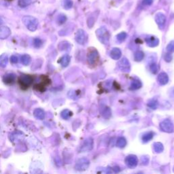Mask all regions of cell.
Wrapping results in <instances>:
<instances>
[{"label": "cell", "mask_w": 174, "mask_h": 174, "mask_svg": "<svg viewBox=\"0 0 174 174\" xmlns=\"http://www.w3.org/2000/svg\"><path fill=\"white\" fill-rule=\"evenodd\" d=\"M86 32L82 29H78L76 33V36H75V39L79 44L83 45L86 42Z\"/></svg>", "instance_id": "obj_8"}, {"label": "cell", "mask_w": 174, "mask_h": 174, "mask_svg": "<svg viewBox=\"0 0 174 174\" xmlns=\"http://www.w3.org/2000/svg\"><path fill=\"white\" fill-rule=\"evenodd\" d=\"M2 23H3V20H2V19L1 18H0V26L2 25Z\"/></svg>", "instance_id": "obj_44"}, {"label": "cell", "mask_w": 174, "mask_h": 174, "mask_svg": "<svg viewBox=\"0 0 174 174\" xmlns=\"http://www.w3.org/2000/svg\"><path fill=\"white\" fill-rule=\"evenodd\" d=\"M150 72H151L152 74H156L158 72V67H157V65L155 63H151L150 65Z\"/></svg>", "instance_id": "obj_35"}, {"label": "cell", "mask_w": 174, "mask_h": 174, "mask_svg": "<svg viewBox=\"0 0 174 174\" xmlns=\"http://www.w3.org/2000/svg\"><path fill=\"white\" fill-rule=\"evenodd\" d=\"M72 116V112L67 109L63 110L61 113V118L64 120L69 119Z\"/></svg>", "instance_id": "obj_25"}, {"label": "cell", "mask_w": 174, "mask_h": 174, "mask_svg": "<svg viewBox=\"0 0 174 174\" xmlns=\"http://www.w3.org/2000/svg\"><path fill=\"white\" fill-rule=\"evenodd\" d=\"M34 115L37 119L42 121L45 118V112L42 108H36L34 111Z\"/></svg>", "instance_id": "obj_17"}, {"label": "cell", "mask_w": 174, "mask_h": 174, "mask_svg": "<svg viewBox=\"0 0 174 174\" xmlns=\"http://www.w3.org/2000/svg\"><path fill=\"white\" fill-rule=\"evenodd\" d=\"M99 53L95 48H88L87 53V62L90 65H95L99 61Z\"/></svg>", "instance_id": "obj_3"}, {"label": "cell", "mask_w": 174, "mask_h": 174, "mask_svg": "<svg viewBox=\"0 0 174 174\" xmlns=\"http://www.w3.org/2000/svg\"><path fill=\"white\" fill-rule=\"evenodd\" d=\"M171 59H172V56H171V55H170L169 53L165 54V55H164V60H165V61L170 62Z\"/></svg>", "instance_id": "obj_38"}, {"label": "cell", "mask_w": 174, "mask_h": 174, "mask_svg": "<svg viewBox=\"0 0 174 174\" xmlns=\"http://www.w3.org/2000/svg\"><path fill=\"white\" fill-rule=\"evenodd\" d=\"M167 51L169 52V53H173L174 52V41H171L170 43H169L167 46Z\"/></svg>", "instance_id": "obj_37"}, {"label": "cell", "mask_w": 174, "mask_h": 174, "mask_svg": "<svg viewBox=\"0 0 174 174\" xmlns=\"http://www.w3.org/2000/svg\"><path fill=\"white\" fill-rule=\"evenodd\" d=\"M31 61V58L29 55H23L20 56V62L23 65H29Z\"/></svg>", "instance_id": "obj_21"}, {"label": "cell", "mask_w": 174, "mask_h": 174, "mask_svg": "<svg viewBox=\"0 0 174 174\" xmlns=\"http://www.w3.org/2000/svg\"><path fill=\"white\" fill-rule=\"evenodd\" d=\"M10 140L11 142H16L17 141L21 140V139L24 137V134L20 131H16V132L12 133L10 135Z\"/></svg>", "instance_id": "obj_15"}, {"label": "cell", "mask_w": 174, "mask_h": 174, "mask_svg": "<svg viewBox=\"0 0 174 174\" xmlns=\"http://www.w3.org/2000/svg\"><path fill=\"white\" fill-rule=\"evenodd\" d=\"M126 145V139L123 137H119L116 141V146L120 148H123L125 147Z\"/></svg>", "instance_id": "obj_23"}, {"label": "cell", "mask_w": 174, "mask_h": 174, "mask_svg": "<svg viewBox=\"0 0 174 174\" xmlns=\"http://www.w3.org/2000/svg\"><path fill=\"white\" fill-rule=\"evenodd\" d=\"M8 62V57L6 54H3L0 56V67H6Z\"/></svg>", "instance_id": "obj_22"}, {"label": "cell", "mask_w": 174, "mask_h": 174, "mask_svg": "<svg viewBox=\"0 0 174 174\" xmlns=\"http://www.w3.org/2000/svg\"><path fill=\"white\" fill-rule=\"evenodd\" d=\"M126 36H127V34H126L125 32H121L119 34L117 35L116 37H117V39H118L119 42H122L125 40V39L126 38Z\"/></svg>", "instance_id": "obj_33"}, {"label": "cell", "mask_w": 174, "mask_h": 174, "mask_svg": "<svg viewBox=\"0 0 174 174\" xmlns=\"http://www.w3.org/2000/svg\"><path fill=\"white\" fill-rule=\"evenodd\" d=\"M110 57L114 60H118L121 57L122 53L118 48H114L112 49L110 53Z\"/></svg>", "instance_id": "obj_16"}, {"label": "cell", "mask_w": 174, "mask_h": 174, "mask_svg": "<svg viewBox=\"0 0 174 174\" xmlns=\"http://www.w3.org/2000/svg\"><path fill=\"white\" fill-rule=\"evenodd\" d=\"M93 140L92 138L89 137L86 139L82 143L80 148V152H88L93 149Z\"/></svg>", "instance_id": "obj_7"}, {"label": "cell", "mask_w": 174, "mask_h": 174, "mask_svg": "<svg viewBox=\"0 0 174 174\" xmlns=\"http://www.w3.org/2000/svg\"><path fill=\"white\" fill-rule=\"evenodd\" d=\"M173 171H174V167H173Z\"/></svg>", "instance_id": "obj_45"}, {"label": "cell", "mask_w": 174, "mask_h": 174, "mask_svg": "<svg viewBox=\"0 0 174 174\" xmlns=\"http://www.w3.org/2000/svg\"><path fill=\"white\" fill-rule=\"evenodd\" d=\"M16 80V75L14 74H8L5 75L3 77V80L6 84H12Z\"/></svg>", "instance_id": "obj_18"}, {"label": "cell", "mask_w": 174, "mask_h": 174, "mask_svg": "<svg viewBox=\"0 0 174 174\" xmlns=\"http://www.w3.org/2000/svg\"><path fill=\"white\" fill-rule=\"evenodd\" d=\"M66 16H65L64 15H58V18H57V23L59 25H62L64 23L65 21H66Z\"/></svg>", "instance_id": "obj_36"}, {"label": "cell", "mask_w": 174, "mask_h": 174, "mask_svg": "<svg viewBox=\"0 0 174 174\" xmlns=\"http://www.w3.org/2000/svg\"><path fill=\"white\" fill-rule=\"evenodd\" d=\"M143 58H144V53L142 51L138 50L134 55V59L135 60V61H141L143 59Z\"/></svg>", "instance_id": "obj_27"}, {"label": "cell", "mask_w": 174, "mask_h": 174, "mask_svg": "<svg viewBox=\"0 0 174 174\" xmlns=\"http://www.w3.org/2000/svg\"><path fill=\"white\" fill-rule=\"evenodd\" d=\"M23 24L29 31H35L38 27V20L34 16H24L22 18Z\"/></svg>", "instance_id": "obj_1"}, {"label": "cell", "mask_w": 174, "mask_h": 174, "mask_svg": "<svg viewBox=\"0 0 174 174\" xmlns=\"http://www.w3.org/2000/svg\"><path fill=\"white\" fill-rule=\"evenodd\" d=\"M63 6L66 10H69V9L72 8L73 1L72 0H64L63 2Z\"/></svg>", "instance_id": "obj_30"}, {"label": "cell", "mask_w": 174, "mask_h": 174, "mask_svg": "<svg viewBox=\"0 0 174 174\" xmlns=\"http://www.w3.org/2000/svg\"><path fill=\"white\" fill-rule=\"evenodd\" d=\"M34 78L29 75H22L18 78V83L22 88H27L33 84Z\"/></svg>", "instance_id": "obj_5"}, {"label": "cell", "mask_w": 174, "mask_h": 174, "mask_svg": "<svg viewBox=\"0 0 174 174\" xmlns=\"http://www.w3.org/2000/svg\"><path fill=\"white\" fill-rule=\"evenodd\" d=\"M43 44V42L41 39L39 38H35L34 39V46L36 48H39L42 46Z\"/></svg>", "instance_id": "obj_32"}, {"label": "cell", "mask_w": 174, "mask_h": 174, "mask_svg": "<svg viewBox=\"0 0 174 174\" xmlns=\"http://www.w3.org/2000/svg\"><path fill=\"white\" fill-rule=\"evenodd\" d=\"M70 60H71L70 56L69 55H65L60 58L59 63L63 67H66L69 64Z\"/></svg>", "instance_id": "obj_19"}, {"label": "cell", "mask_w": 174, "mask_h": 174, "mask_svg": "<svg viewBox=\"0 0 174 174\" xmlns=\"http://www.w3.org/2000/svg\"><path fill=\"white\" fill-rule=\"evenodd\" d=\"M154 136V133L150 131V132L145 133L144 135L142 136V141L144 143L148 142L150 140H151Z\"/></svg>", "instance_id": "obj_26"}, {"label": "cell", "mask_w": 174, "mask_h": 174, "mask_svg": "<svg viewBox=\"0 0 174 174\" xmlns=\"http://www.w3.org/2000/svg\"><path fill=\"white\" fill-rule=\"evenodd\" d=\"M155 21L161 29H163L166 23V16L163 13H157L155 16Z\"/></svg>", "instance_id": "obj_11"}, {"label": "cell", "mask_w": 174, "mask_h": 174, "mask_svg": "<svg viewBox=\"0 0 174 174\" xmlns=\"http://www.w3.org/2000/svg\"><path fill=\"white\" fill-rule=\"evenodd\" d=\"M142 86V84L140 80H133L131 84L130 88L131 90H137V89H140L141 87Z\"/></svg>", "instance_id": "obj_20"}, {"label": "cell", "mask_w": 174, "mask_h": 174, "mask_svg": "<svg viewBox=\"0 0 174 174\" xmlns=\"http://www.w3.org/2000/svg\"><path fill=\"white\" fill-rule=\"evenodd\" d=\"M31 4V0H18V6L20 8H26Z\"/></svg>", "instance_id": "obj_29"}, {"label": "cell", "mask_w": 174, "mask_h": 174, "mask_svg": "<svg viewBox=\"0 0 174 174\" xmlns=\"http://www.w3.org/2000/svg\"><path fill=\"white\" fill-rule=\"evenodd\" d=\"M112 169L114 171V172H116V173L119 172V171H120V170H119V167H114Z\"/></svg>", "instance_id": "obj_43"}, {"label": "cell", "mask_w": 174, "mask_h": 174, "mask_svg": "<svg viewBox=\"0 0 174 174\" xmlns=\"http://www.w3.org/2000/svg\"><path fill=\"white\" fill-rule=\"evenodd\" d=\"M153 148L154 150L156 152V153H161V152H163L164 150L163 145L160 142L154 143L153 144Z\"/></svg>", "instance_id": "obj_24"}, {"label": "cell", "mask_w": 174, "mask_h": 174, "mask_svg": "<svg viewBox=\"0 0 174 174\" xmlns=\"http://www.w3.org/2000/svg\"><path fill=\"white\" fill-rule=\"evenodd\" d=\"M94 23H95V19L92 18H89L88 20V26L89 27H92L94 25Z\"/></svg>", "instance_id": "obj_41"}, {"label": "cell", "mask_w": 174, "mask_h": 174, "mask_svg": "<svg viewBox=\"0 0 174 174\" xmlns=\"http://www.w3.org/2000/svg\"><path fill=\"white\" fill-rule=\"evenodd\" d=\"M157 80H158L159 84H161V85H165L169 82L168 75L164 72L161 73L158 76V77H157Z\"/></svg>", "instance_id": "obj_14"}, {"label": "cell", "mask_w": 174, "mask_h": 174, "mask_svg": "<svg viewBox=\"0 0 174 174\" xmlns=\"http://www.w3.org/2000/svg\"><path fill=\"white\" fill-rule=\"evenodd\" d=\"M160 127L162 131L166 133H172L174 131L173 124L169 119H165L161 122L160 124Z\"/></svg>", "instance_id": "obj_6"}, {"label": "cell", "mask_w": 174, "mask_h": 174, "mask_svg": "<svg viewBox=\"0 0 174 174\" xmlns=\"http://www.w3.org/2000/svg\"><path fill=\"white\" fill-rule=\"evenodd\" d=\"M69 44L65 41L60 42L59 44H58V48H59L60 50H67L68 48H69Z\"/></svg>", "instance_id": "obj_28"}, {"label": "cell", "mask_w": 174, "mask_h": 174, "mask_svg": "<svg viewBox=\"0 0 174 174\" xmlns=\"http://www.w3.org/2000/svg\"><path fill=\"white\" fill-rule=\"evenodd\" d=\"M96 36L101 42L103 44H107L110 39V34L107 29L104 27L98 29L96 31Z\"/></svg>", "instance_id": "obj_2"}, {"label": "cell", "mask_w": 174, "mask_h": 174, "mask_svg": "<svg viewBox=\"0 0 174 174\" xmlns=\"http://www.w3.org/2000/svg\"><path fill=\"white\" fill-rule=\"evenodd\" d=\"M148 106L151 108L152 110H155L156 109L157 106H158V103H157L156 100H150L148 103Z\"/></svg>", "instance_id": "obj_34"}, {"label": "cell", "mask_w": 174, "mask_h": 174, "mask_svg": "<svg viewBox=\"0 0 174 174\" xmlns=\"http://www.w3.org/2000/svg\"><path fill=\"white\" fill-rule=\"evenodd\" d=\"M89 164H90L89 160L85 157H82L77 160L76 164H75V169L79 171H85L88 168Z\"/></svg>", "instance_id": "obj_4"}, {"label": "cell", "mask_w": 174, "mask_h": 174, "mask_svg": "<svg viewBox=\"0 0 174 174\" xmlns=\"http://www.w3.org/2000/svg\"><path fill=\"white\" fill-rule=\"evenodd\" d=\"M10 61L12 63H17L18 62V57L16 55H12L10 58Z\"/></svg>", "instance_id": "obj_39"}, {"label": "cell", "mask_w": 174, "mask_h": 174, "mask_svg": "<svg viewBox=\"0 0 174 174\" xmlns=\"http://www.w3.org/2000/svg\"><path fill=\"white\" fill-rule=\"evenodd\" d=\"M11 35V30L7 26H0V39H5Z\"/></svg>", "instance_id": "obj_13"}, {"label": "cell", "mask_w": 174, "mask_h": 174, "mask_svg": "<svg viewBox=\"0 0 174 174\" xmlns=\"http://www.w3.org/2000/svg\"><path fill=\"white\" fill-rule=\"evenodd\" d=\"M118 67L122 72H128L130 71V63H129L128 59H126V58H123L118 62Z\"/></svg>", "instance_id": "obj_10"}, {"label": "cell", "mask_w": 174, "mask_h": 174, "mask_svg": "<svg viewBox=\"0 0 174 174\" xmlns=\"http://www.w3.org/2000/svg\"><path fill=\"white\" fill-rule=\"evenodd\" d=\"M148 161H149V159L148 157L146 156H142V162L143 164H147L148 163Z\"/></svg>", "instance_id": "obj_42"}, {"label": "cell", "mask_w": 174, "mask_h": 174, "mask_svg": "<svg viewBox=\"0 0 174 174\" xmlns=\"http://www.w3.org/2000/svg\"><path fill=\"white\" fill-rule=\"evenodd\" d=\"M125 163L129 167L134 168L138 164V159L135 155L130 154L126 157Z\"/></svg>", "instance_id": "obj_9"}, {"label": "cell", "mask_w": 174, "mask_h": 174, "mask_svg": "<svg viewBox=\"0 0 174 174\" xmlns=\"http://www.w3.org/2000/svg\"><path fill=\"white\" fill-rule=\"evenodd\" d=\"M145 41L147 45L150 47H152V48L157 46L159 44V39L157 37L152 36H147L145 37Z\"/></svg>", "instance_id": "obj_12"}, {"label": "cell", "mask_w": 174, "mask_h": 174, "mask_svg": "<svg viewBox=\"0 0 174 174\" xmlns=\"http://www.w3.org/2000/svg\"><path fill=\"white\" fill-rule=\"evenodd\" d=\"M111 110L109 107H105L104 110H103V111L102 112V115L105 118H110V116H111Z\"/></svg>", "instance_id": "obj_31"}, {"label": "cell", "mask_w": 174, "mask_h": 174, "mask_svg": "<svg viewBox=\"0 0 174 174\" xmlns=\"http://www.w3.org/2000/svg\"><path fill=\"white\" fill-rule=\"evenodd\" d=\"M142 3L145 6H150L153 3V0H143Z\"/></svg>", "instance_id": "obj_40"}]
</instances>
